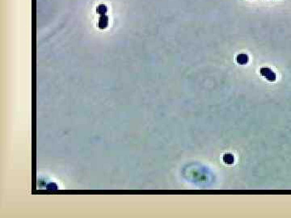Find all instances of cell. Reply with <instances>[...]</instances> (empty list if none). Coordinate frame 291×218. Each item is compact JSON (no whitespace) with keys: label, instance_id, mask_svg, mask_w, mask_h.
Wrapping results in <instances>:
<instances>
[{"label":"cell","instance_id":"obj_5","mask_svg":"<svg viewBox=\"0 0 291 218\" xmlns=\"http://www.w3.org/2000/svg\"><path fill=\"white\" fill-rule=\"evenodd\" d=\"M107 10H108V9H107V7L105 5H104V4L99 5L98 8H96V12H97V13H98L99 15H100V16L106 15Z\"/></svg>","mask_w":291,"mask_h":218},{"label":"cell","instance_id":"obj_2","mask_svg":"<svg viewBox=\"0 0 291 218\" xmlns=\"http://www.w3.org/2000/svg\"><path fill=\"white\" fill-rule=\"evenodd\" d=\"M108 25V17L106 15H103L100 16V19H99L98 22V27L100 29H104L106 28Z\"/></svg>","mask_w":291,"mask_h":218},{"label":"cell","instance_id":"obj_1","mask_svg":"<svg viewBox=\"0 0 291 218\" xmlns=\"http://www.w3.org/2000/svg\"><path fill=\"white\" fill-rule=\"evenodd\" d=\"M260 74L264 77H265L266 79L269 82H274L276 80V74L274 72H272V70L269 68H261Z\"/></svg>","mask_w":291,"mask_h":218},{"label":"cell","instance_id":"obj_3","mask_svg":"<svg viewBox=\"0 0 291 218\" xmlns=\"http://www.w3.org/2000/svg\"><path fill=\"white\" fill-rule=\"evenodd\" d=\"M248 61H249L248 56L244 53H240L236 58V62L240 65H245L248 62Z\"/></svg>","mask_w":291,"mask_h":218},{"label":"cell","instance_id":"obj_4","mask_svg":"<svg viewBox=\"0 0 291 218\" xmlns=\"http://www.w3.org/2000/svg\"><path fill=\"white\" fill-rule=\"evenodd\" d=\"M222 161L226 165H232L235 162V157L232 154H226L222 157Z\"/></svg>","mask_w":291,"mask_h":218}]
</instances>
